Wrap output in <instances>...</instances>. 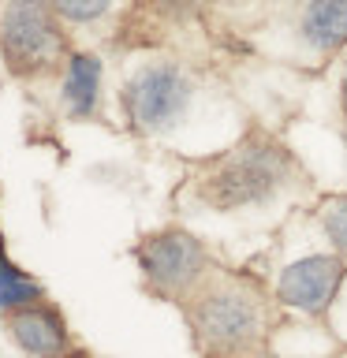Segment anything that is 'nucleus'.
I'll return each instance as SVG.
<instances>
[{
	"mask_svg": "<svg viewBox=\"0 0 347 358\" xmlns=\"http://www.w3.org/2000/svg\"><path fill=\"white\" fill-rule=\"evenodd\" d=\"M291 176H295V161L284 145L265 134H250L232 153L213 161L206 176H198V198L217 213H235L280 194Z\"/></svg>",
	"mask_w": 347,
	"mask_h": 358,
	"instance_id": "1",
	"label": "nucleus"
},
{
	"mask_svg": "<svg viewBox=\"0 0 347 358\" xmlns=\"http://www.w3.org/2000/svg\"><path fill=\"white\" fill-rule=\"evenodd\" d=\"M198 343L213 355H250L265 336V302L254 284L235 276L217 280L190 306Z\"/></svg>",
	"mask_w": 347,
	"mask_h": 358,
	"instance_id": "2",
	"label": "nucleus"
},
{
	"mask_svg": "<svg viewBox=\"0 0 347 358\" xmlns=\"http://www.w3.org/2000/svg\"><path fill=\"white\" fill-rule=\"evenodd\" d=\"M0 49L11 71H38L60 56L64 38L41 0H8L0 15Z\"/></svg>",
	"mask_w": 347,
	"mask_h": 358,
	"instance_id": "3",
	"label": "nucleus"
},
{
	"mask_svg": "<svg viewBox=\"0 0 347 358\" xmlns=\"http://www.w3.org/2000/svg\"><path fill=\"white\" fill-rule=\"evenodd\" d=\"M139 265L161 295H183L206 273V250L187 231H161L139 246Z\"/></svg>",
	"mask_w": 347,
	"mask_h": 358,
	"instance_id": "4",
	"label": "nucleus"
},
{
	"mask_svg": "<svg viewBox=\"0 0 347 358\" xmlns=\"http://www.w3.org/2000/svg\"><path fill=\"white\" fill-rule=\"evenodd\" d=\"M190 83L176 67H146V71L127 86V108L131 120L146 131L168 127L179 112L187 108Z\"/></svg>",
	"mask_w": 347,
	"mask_h": 358,
	"instance_id": "5",
	"label": "nucleus"
},
{
	"mask_svg": "<svg viewBox=\"0 0 347 358\" xmlns=\"http://www.w3.org/2000/svg\"><path fill=\"white\" fill-rule=\"evenodd\" d=\"M344 280V257L340 254H310L291 262L280 273L276 295L280 302L295 306L302 313H325L336 299V287Z\"/></svg>",
	"mask_w": 347,
	"mask_h": 358,
	"instance_id": "6",
	"label": "nucleus"
},
{
	"mask_svg": "<svg viewBox=\"0 0 347 358\" xmlns=\"http://www.w3.org/2000/svg\"><path fill=\"white\" fill-rule=\"evenodd\" d=\"M11 336H15V343L34 358H56L67 343L64 321L56 317L52 310H38V306H27L22 313L11 317Z\"/></svg>",
	"mask_w": 347,
	"mask_h": 358,
	"instance_id": "7",
	"label": "nucleus"
},
{
	"mask_svg": "<svg viewBox=\"0 0 347 358\" xmlns=\"http://www.w3.org/2000/svg\"><path fill=\"white\" fill-rule=\"evenodd\" d=\"M302 38L313 52H336L347 45V0H306Z\"/></svg>",
	"mask_w": 347,
	"mask_h": 358,
	"instance_id": "8",
	"label": "nucleus"
},
{
	"mask_svg": "<svg viewBox=\"0 0 347 358\" xmlns=\"http://www.w3.org/2000/svg\"><path fill=\"white\" fill-rule=\"evenodd\" d=\"M97 78H101V64L97 56H75L67 67V83H64V97L71 101L75 116H90L97 105Z\"/></svg>",
	"mask_w": 347,
	"mask_h": 358,
	"instance_id": "9",
	"label": "nucleus"
},
{
	"mask_svg": "<svg viewBox=\"0 0 347 358\" xmlns=\"http://www.w3.org/2000/svg\"><path fill=\"white\" fill-rule=\"evenodd\" d=\"M41 291L34 280H27L15 265L8 262L4 246H0V310H11V306H30Z\"/></svg>",
	"mask_w": 347,
	"mask_h": 358,
	"instance_id": "10",
	"label": "nucleus"
},
{
	"mask_svg": "<svg viewBox=\"0 0 347 358\" xmlns=\"http://www.w3.org/2000/svg\"><path fill=\"white\" fill-rule=\"evenodd\" d=\"M321 228L332 239V250L347 262V194H332L321 201Z\"/></svg>",
	"mask_w": 347,
	"mask_h": 358,
	"instance_id": "11",
	"label": "nucleus"
},
{
	"mask_svg": "<svg viewBox=\"0 0 347 358\" xmlns=\"http://www.w3.org/2000/svg\"><path fill=\"white\" fill-rule=\"evenodd\" d=\"M108 4H112V0H52V8L60 11V15L75 19V22H90V19H97Z\"/></svg>",
	"mask_w": 347,
	"mask_h": 358,
	"instance_id": "12",
	"label": "nucleus"
},
{
	"mask_svg": "<svg viewBox=\"0 0 347 358\" xmlns=\"http://www.w3.org/2000/svg\"><path fill=\"white\" fill-rule=\"evenodd\" d=\"M344 101H347V67H344Z\"/></svg>",
	"mask_w": 347,
	"mask_h": 358,
	"instance_id": "13",
	"label": "nucleus"
}]
</instances>
